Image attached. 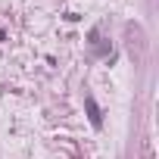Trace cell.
Returning a JSON list of instances; mask_svg holds the SVG:
<instances>
[{
	"label": "cell",
	"mask_w": 159,
	"mask_h": 159,
	"mask_svg": "<svg viewBox=\"0 0 159 159\" xmlns=\"http://www.w3.org/2000/svg\"><path fill=\"white\" fill-rule=\"evenodd\" d=\"M0 38H3V28H0Z\"/></svg>",
	"instance_id": "cell-2"
},
{
	"label": "cell",
	"mask_w": 159,
	"mask_h": 159,
	"mask_svg": "<svg viewBox=\"0 0 159 159\" xmlns=\"http://www.w3.org/2000/svg\"><path fill=\"white\" fill-rule=\"evenodd\" d=\"M84 106H88V112H91V122L100 128V122H103V119H100V106L94 103V97H88V100H84Z\"/></svg>",
	"instance_id": "cell-1"
}]
</instances>
